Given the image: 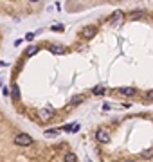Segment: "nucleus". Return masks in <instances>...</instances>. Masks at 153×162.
Listing matches in <instances>:
<instances>
[{
  "label": "nucleus",
  "instance_id": "11",
  "mask_svg": "<svg viewBox=\"0 0 153 162\" xmlns=\"http://www.w3.org/2000/svg\"><path fill=\"white\" fill-rule=\"evenodd\" d=\"M65 162H78V157L74 153H67L65 155Z\"/></svg>",
  "mask_w": 153,
  "mask_h": 162
},
{
  "label": "nucleus",
  "instance_id": "9",
  "mask_svg": "<svg viewBox=\"0 0 153 162\" xmlns=\"http://www.w3.org/2000/svg\"><path fill=\"white\" fill-rule=\"evenodd\" d=\"M85 101V96H74L72 99H70V104H79Z\"/></svg>",
  "mask_w": 153,
  "mask_h": 162
},
{
  "label": "nucleus",
  "instance_id": "13",
  "mask_svg": "<svg viewBox=\"0 0 153 162\" xmlns=\"http://www.w3.org/2000/svg\"><path fill=\"white\" fill-rule=\"evenodd\" d=\"M13 99H15V101H18V99H20V90H18V87H13Z\"/></svg>",
  "mask_w": 153,
  "mask_h": 162
},
{
  "label": "nucleus",
  "instance_id": "2",
  "mask_svg": "<svg viewBox=\"0 0 153 162\" xmlns=\"http://www.w3.org/2000/svg\"><path fill=\"white\" fill-rule=\"evenodd\" d=\"M54 108H51V106H45V108H42V110L38 112V115H40V119L42 121H49V119L54 117Z\"/></svg>",
  "mask_w": 153,
  "mask_h": 162
},
{
  "label": "nucleus",
  "instance_id": "8",
  "mask_svg": "<svg viewBox=\"0 0 153 162\" xmlns=\"http://www.w3.org/2000/svg\"><path fill=\"white\" fill-rule=\"evenodd\" d=\"M92 94H94V96H105V87H101V85H99V87H94V89H92Z\"/></svg>",
  "mask_w": 153,
  "mask_h": 162
},
{
  "label": "nucleus",
  "instance_id": "17",
  "mask_svg": "<svg viewBox=\"0 0 153 162\" xmlns=\"http://www.w3.org/2000/svg\"><path fill=\"white\" fill-rule=\"evenodd\" d=\"M52 31H63V25H52Z\"/></svg>",
  "mask_w": 153,
  "mask_h": 162
},
{
  "label": "nucleus",
  "instance_id": "10",
  "mask_svg": "<svg viewBox=\"0 0 153 162\" xmlns=\"http://www.w3.org/2000/svg\"><path fill=\"white\" fill-rule=\"evenodd\" d=\"M140 157H142V159H151V157H153V149H151V148L144 149V151L140 153Z\"/></svg>",
  "mask_w": 153,
  "mask_h": 162
},
{
  "label": "nucleus",
  "instance_id": "18",
  "mask_svg": "<svg viewBox=\"0 0 153 162\" xmlns=\"http://www.w3.org/2000/svg\"><path fill=\"white\" fill-rule=\"evenodd\" d=\"M146 99H148V101H151V99H153V92H148V94H146Z\"/></svg>",
  "mask_w": 153,
  "mask_h": 162
},
{
  "label": "nucleus",
  "instance_id": "15",
  "mask_svg": "<svg viewBox=\"0 0 153 162\" xmlns=\"http://www.w3.org/2000/svg\"><path fill=\"white\" fill-rule=\"evenodd\" d=\"M45 135H47V137H56V135H58V130H47Z\"/></svg>",
  "mask_w": 153,
  "mask_h": 162
},
{
  "label": "nucleus",
  "instance_id": "6",
  "mask_svg": "<svg viewBox=\"0 0 153 162\" xmlns=\"http://www.w3.org/2000/svg\"><path fill=\"white\" fill-rule=\"evenodd\" d=\"M124 18V13L121 11V9H117V11H114V15H112V22L114 23H119L121 20Z\"/></svg>",
  "mask_w": 153,
  "mask_h": 162
},
{
  "label": "nucleus",
  "instance_id": "12",
  "mask_svg": "<svg viewBox=\"0 0 153 162\" xmlns=\"http://www.w3.org/2000/svg\"><path fill=\"white\" fill-rule=\"evenodd\" d=\"M38 52V47H34V45H31V47H27V56H34Z\"/></svg>",
  "mask_w": 153,
  "mask_h": 162
},
{
  "label": "nucleus",
  "instance_id": "3",
  "mask_svg": "<svg viewBox=\"0 0 153 162\" xmlns=\"http://www.w3.org/2000/svg\"><path fill=\"white\" fill-rule=\"evenodd\" d=\"M81 34L90 40V38H94L95 34H97V27H95V25H85V27L81 29Z\"/></svg>",
  "mask_w": 153,
  "mask_h": 162
},
{
  "label": "nucleus",
  "instance_id": "19",
  "mask_svg": "<svg viewBox=\"0 0 153 162\" xmlns=\"http://www.w3.org/2000/svg\"><path fill=\"white\" fill-rule=\"evenodd\" d=\"M29 2H38V0H29Z\"/></svg>",
  "mask_w": 153,
  "mask_h": 162
},
{
  "label": "nucleus",
  "instance_id": "5",
  "mask_svg": "<svg viewBox=\"0 0 153 162\" xmlns=\"http://www.w3.org/2000/svg\"><path fill=\"white\" fill-rule=\"evenodd\" d=\"M117 92H119L121 96L131 97V96H135V94H137V89H133V87H121V89H117Z\"/></svg>",
  "mask_w": 153,
  "mask_h": 162
},
{
  "label": "nucleus",
  "instance_id": "1",
  "mask_svg": "<svg viewBox=\"0 0 153 162\" xmlns=\"http://www.w3.org/2000/svg\"><path fill=\"white\" fill-rule=\"evenodd\" d=\"M15 144L16 146H31L33 137L27 135V133H18V135H15Z\"/></svg>",
  "mask_w": 153,
  "mask_h": 162
},
{
  "label": "nucleus",
  "instance_id": "7",
  "mask_svg": "<svg viewBox=\"0 0 153 162\" xmlns=\"http://www.w3.org/2000/svg\"><path fill=\"white\" fill-rule=\"evenodd\" d=\"M51 52L52 54H65V47L63 45H51Z\"/></svg>",
  "mask_w": 153,
  "mask_h": 162
},
{
  "label": "nucleus",
  "instance_id": "4",
  "mask_svg": "<svg viewBox=\"0 0 153 162\" xmlns=\"http://www.w3.org/2000/svg\"><path fill=\"white\" fill-rule=\"evenodd\" d=\"M95 139H97V142H101V144H108L110 142V133L106 132V130H97Z\"/></svg>",
  "mask_w": 153,
  "mask_h": 162
},
{
  "label": "nucleus",
  "instance_id": "16",
  "mask_svg": "<svg viewBox=\"0 0 153 162\" xmlns=\"http://www.w3.org/2000/svg\"><path fill=\"white\" fill-rule=\"evenodd\" d=\"M34 36H36V33H29V34H25V40H34Z\"/></svg>",
  "mask_w": 153,
  "mask_h": 162
},
{
  "label": "nucleus",
  "instance_id": "14",
  "mask_svg": "<svg viewBox=\"0 0 153 162\" xmlns=\"http://www.w3.org/2000/svg\"><path fill=\"white\" fill-rule=\"evenodd\" d=\"M144 16V11H133L130 15V18H142Z\"/></svg>",
  "mask_w": 153,
  "mask_h": 162
}]
</instances>
